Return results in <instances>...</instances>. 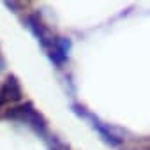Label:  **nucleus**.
Here are the masks:
<instances>
[{
    "instance_id": "nucleus-1",
    "label": "nucleus",
    "mask_w": 150,
    "mask_h": 150,
    "mask_svg": "<svg viewBox=\"0 0 150 150\" xmlns=\"http://www.w3.org/2000/svg\"><path fill=\"white\" fill-rule=\"evenodd\" d=\"M2 118H7V120H13V122H18V124H23L27 125L28 129H32L37 136H41L51 150H60L64 148V145L48 132V124L46 120L42 118V115L30 104V103H25V104H20V106H13L9 110H6V113L2 115Z\"/></svg>"
},
{
    "instance_id": "nucleus-2",
    "label": "nucleus",
    "mask_w": 150,
    "mask_h": 150,
    "mask_svg": "<svg viewBox=\"0 0 150 150\" xmlns=\"http://www.w3.org/2000/svg\"><path fill=\"white\" fill-rule=\"evenodd\" d=\"M6 69V60H4V57H2V53H0V72H2Z\"/></svg>"
}]
</instances>
